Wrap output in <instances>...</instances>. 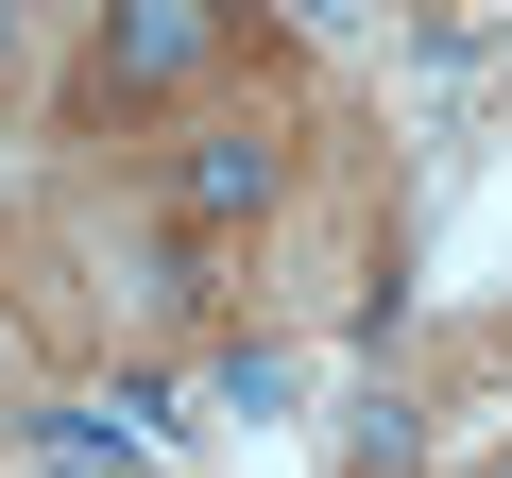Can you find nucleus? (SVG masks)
<instances>
[{
	"label": "nucleus",
	"instance_id": "nucleus-1",
	"mask_svg": "<svg viewBox=\"0 0 512 478\" xmlns=\"http://www.w3.org/2000/svg\"><path fill=\"white\" fill-rule=\"evenodd\" d=\"M256 69V0H103L86 18V69H69V120L120 137V120H171L205 86Z\"/></svg>",
	"mask_w": 512,
	"mask_h": 478
},
{
	"label": "nucleus",
	"instance_id": "nucleus-2",
	"mask_svg": "<svg viewBox=\"0 0 512 478\" xmlns=\"http://www.w3.org/2000/svg\"><path fill=\"white\" fill-rule=\"evenodd\" d=\"M291 171H308V154H291V120H274V103H222L205 137H171V171H154V188H171V222H188V239H222V222H274V205H291Z\"/></svg>",
	"mask_w": 512,
	"mask_h": 478
},
{
	"label": "nucleus",
	"instance_id": "nucleus-3",
	"mask_svg": "<svg viewBox=\"0 0 512 478\" xmlns=\"http://www.w3.org/2000/svg\"><path fill=\"white\" fill-rule=\"evenodd\" d=\"M0 478H137V427H103V410H35V393H18Z\"/></svg>",
	"mask_w": 512,
	"mask_h": 478
},
{
	"label": "nucleus",
	"instance_id": "nucleus-4",
	"mask_svg": "<svg viewBox=\"0 0 512 478\" xmlns=\"http://www.w3.org/2000/svg\"><path fill=\"white\" fill-rule=\"evenodd\" d=\"M205 393H222L239 427H291V393H308V359H291V342H256V325H239V342H205Z\"/></svg>",
	"mask_w": 512,
	"mask_h": 478
},
{
	"label": "nucleus",
	"instance_id": "nucleus-5",
	"mask_svg": "<svg viewBox=\"0 0 512 478\" xmlns=\"http://www.w3.org/2000/svg\"><path fill=\"white\" fill-rule=\"evenodd\" d=\"M35 86V0H0V103Z\"/></svg>",
	"mask_w": 512,
	"mask_h": 478
},
{
	"label": "nucleus",
	"instance_id": "nucleus-6",
	"mask_svg": "<svg viewBox=\"0 0 512 478\" xmlns=\"http://www.w3.org/2000/svg\"><path fill=\"white\" fill-rule=\"evenodd\" d=\"M35 393V325H18V291H0V410Z\"/></svg>",
	"mask_w": 512,
	"mask_h": 478
},
{
	"label": "nucleus",
	"instance_id": "nucleus-7",
	"mask_svg": "<svg viewBox=\"0 0 512 478\" xmlns=\"http://www.w3.org/2000/svg\"><path fill=\"white\" fill-rule=\"evenodd\" d=\"M478 478H512V444H495V461H478Z\"/></svg>",
	"mask_w": 512,
	"mask_h": 478
}]
</instances>
